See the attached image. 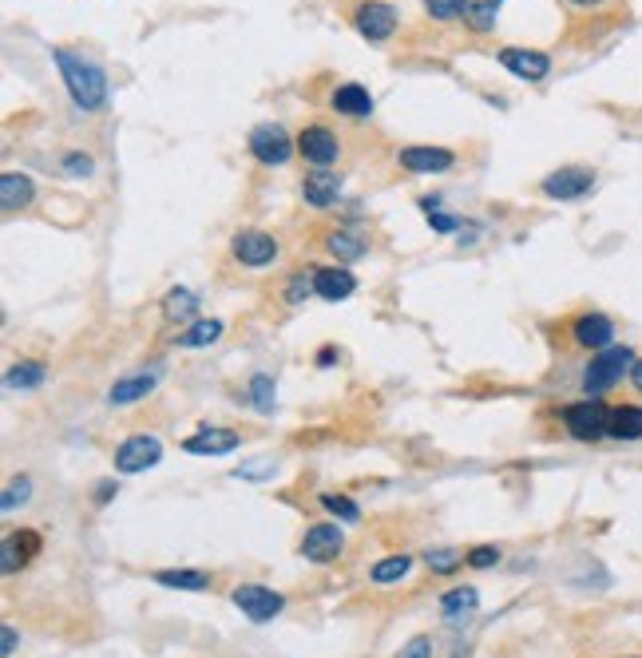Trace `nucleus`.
<instances>
[{
  "label": "nucleus",
  "instance_id": "8",
  "mask_svg": "<svg viewBox=\"0 0 642 658\" xmlns=\"http://www.w3.org/2000/svg\"><path fill=\"white\" fill-rule=\"evenodd\" d=\"M539 187H543V195L555 199V203H575V199H583V195L595 191V171H591V167H559V171H551Z\"/></svg>",
  "mask_w": 642,
  "mask_h": 658
},
{
  "label": "nucleus",
  "instance_id": "32",
  "mask_svg": "<svg viewBox=\"0 0 642 658\" xmlns=\"http://www.w3.org/2000/svg\"><path fill=\"white\" fill-rule=\"evenodd\" d=\"M321 508H325L329 516L345 520V524H357V520H361V508H357L349 496H337V492H321Z\"/></svg>",
  "mask_w": 642,
  "mask_h": 658
},
{
  "label": "nucleus",
  "instance_id": "30",
  "mask_svg": "<svg viewBox=\"0 0 642 658\" xmlns=\"http://www.w3.org/2000/svg\"><path fill=\"white\" fill-rule=\"evenodd\" d=\"M222 329L226 326H222L218 318H211V322H195L191 329H183L175 341H179L183 349H203V345H214V341L222 337Z\"/></svg>",
  "mask_w": 642,
  "mask_h": 658
},
{
  "label": "nucleus",
  "instance_id": "17",
  "mask_svg": "<svg viewBox=\"0 0 642 658\" xmlns=\"http://www.w3.org/2000/svg\"><path fill=\"white\" fill-rule=\"evenodd\" d=\"M357 290V278L345 266H318L314 270V294L325 302H345Z\"/></svg>",
  "mask_w": 642,
  "mask_h": 658
},
{
  "label": "nucleus",
  "instance_id": "9",
  "mask_svg": "<svg viewBox=\"0 0 642 658\" xmlns=\"http://www.w3.org/2000/svg\"><path fill=\"white\" fill-rule=\"evenodd\" d=\"M353 24H357V32H361L365 40L381 44V40H389V36L397 32V8L385 4V0H365V4H357Z\"/></svg>",
  "mask_w": 642,
  "mask_h": 658
},
{
  "label": "nucleus",
  "instance_id": "13",
  "mask_svg": "<svg viewBox=\"0 0 642 658\" xmlns=\"http://www.w3.org/2000/svg\"><path fill=\"white\" fill-rule=\"evenodd\" d=\"M397 163L409 171V175H444L452 171L456 155L448 147H401Z\"/></svg>",
  "mask_w": 642,
  "mask_h": 658
},
{
  "label": "nucleus",
  "instance_id": "4",
  "mask_svg": "<svg viewBox=\"0 0 642 658\" xmlns=\"http://www.w3.org/2000/svg\"><path fill=\"white\" fill-rule=\"evenodd\" d=\"M246 147H250V155H254L262 167H282V163H290V155L298 151V139H294L282 123H258V127L250 131Z\"/></svg>",
  "mask_w": 642,
  "mask_h": 658
},
{
  "label": "nucleus",
  "instance_id": "44",
  "mask_svg": "<svg viewBox=\"0 0 642 658\" xmlns=\"http://www.w3.org/2000/svg\"><path fill=\"white\" fill-rule=\"evenodd\" d=\"M333 357H337L333 349H321V353H318V365H321V369H329V365H333Z\"/></svg>",
  "mask_w": 642,
  "mask_h": 658
},
{
  "label": "nucleus",
  "instance_id": "29",
  "mask_svg": "<svg viewBox=\"0 0 642 658\" xmlns=\"http://www.w3.org/2000/svg\"><path fill=\"white\" fill-rule=\"evenodd\" d=\"M155 583L171 587V591H207L211 575H203V571H155Z\"/></svg>",
  "mask_w": 642,
  "mask_h": 658
},
{
  "label": "nucleus",
  "instance_id": "33",
  "mask_svg": "<svg viewBox=\"0 0 642 658\" xmlns=\"http://www.w3.org/2000/svg\"><path fill=\"white\" fill-rule=\"evenodd\" d=\"M425 563L436 575H452L460 563H468V555H460V551H452V548H432V551H425Z\"/></svg>",
  "mask_w": 642,
  "mask_h": 658
},
{
  "label": "nucleus",
  "instance_id": "37",
  "mask_svg": "<svg viewBox=\"0 0 642 658\" xmlns=\"http://www.w3.org/2000/svg\"><path fill=\"white\" fill-rule=\"evenodd\" d=\"M310 294H314V278L294 274V278H290V286H286V302H290V306H298V302H306Z\"/></svg>",
  "mask_w": 642,
  "mask_h": 658
},
{
  "label": "nucleus",
  "instance_id": "25",
  "mask_svg": "<svg viewBox=\"0 0 642 658\" xmlns=\"http://www.w3.org/2000/svg\"><path fill=\"white\" fill-rule=\"evenodd\" d=\"M611 437L642 440V409L639 405H615L611 409Z\"/></svg>",
  "mask_w": 642,
  "mask_h": 658
},
{
  "label": "nucleus",
  "instance_id": "45",
  "mask_svg": "<svg viewBox=\"0 0 642 658\" xmlns=\"http://www.w3.org/2000/svg\"><path fill=\"white\" fill-rule=\"evenodd\" d=\"M631 381H635V389L642 393V357L635 361V369H631Z\"/></svg>",
  "mask_w": 642,
  "mask_h": 658
},
{
  "label": "nucleus",
  "instance_id": "42",
  "mask_svg": "<svg viewBox=\"0 0 642 658\" xmlns=\"http://www.w3.org/2000/svg\"><path fill=\"white\" fill-rule=\"evenodd\" d=\"M115 492H119V484H115V480H100V484H96V504H107Z\"/></svg>",
  "mask_w": 642,
  "mask_h": 658
},
{
  "label": "nucleus",
  "instance_id": "39",
  "mask_svg": "<svg viewBox=\"0 0 642 658\" xmlns=\"http://www.w3.org/2000/svg\"><path fill=\"white\" fill-rule=\"evenodd\" d=\"M397 658H432V639L428 635H417V639H409L405 647H401V655Z\"/></svg>",
  "mask_w": 642,
  "mask_h": 658
},
{
  "label": "nucleus",
  "instance_id": "34",
  "mask_svg": "<svg viewBox=\"0 0 642 658\" xmlns=\"http://www.w3.org/2000/svg\"><path fill=\"white\" fill-rule=\"evenodd\" d=\"M28 496H32V480H28V476H16V480L4 488L0 508H4V512H16V508H24V504H28Z\"/></svg>",
  "mask_w": 642,
  "mask_h": 658
},
{
  "label": "nucleus",
  "instance_id": "46",
  "mask_svg": "<svg viewBox=\"0 0 642 658\" xmlns=\"http://www.w3.org/2000/svg\"><path fill=\"white\" fill-rule=\"evenodd\" d=\"M575 8H599V4H607V0H571Z\"/></svg>",
  "mask_w": 642,
  "mask_h": 658
},
{
  "label": "nucleus",
  "instance_id": "20",
  "mask_svg": "<svg viewBox=\"0 0 642 658\" xmlns=\"http://www.w3.org/2000/svg\"><path fill=\"white\" fill-rule=\"evenodd\" d=\"M155 385H159V369H151V373H135V377L115 381L111 393H107V401H111V405H135V401H143Z\"/></svg>",
  "mask_w": 642,
  "mask_h": 658
},
{
  "label": "nucleus",
  "instance_id": "27",
  "mask_svg": "<svg viewBox=\"0 0 642 658\" xmlns=\"http://www.w3.org/2000/svg\"><path fill=\"white\" fill-rule=\"evenodd\" d=\"M496 16H500V0H468V8H464V24L472 28V32H492L496 28Z\"/></svg>",
  "mask_w": 642,
  "mask_h": 658
},
{
  "label": "nucleus",
  "instance_id": "38",
  "mask_svg": "<svg viewBox=\"0 0 642 658\" xmlns=\"http://www.w3.org/2000/svg\"><path fill=\"white\" fill-rule=\"evenodd\" d=\"M92 155H84V151H72V155H64V171L68 175H92Z\"/></svg>",
  "mask_w": 642,
  "mask_h": 658
},
{
  "label": "nucleus",
  "instance_id": "47",
  "mask_svg": "<svg viewBox=\"0 0 642 658\" xmlns=\"http://www.w3.org/2000/svg\"><path fill=\"white\" fill-rule=\"evenodd\" d=\"M635 658H642V655H635Z\"/></svg>",
  "mask_w": 642,
  "mask_h": 658
},
{
  "label": "nucleus",
  "instance_id": "22",
  "mask_svg": "<svg viewBox=\"0 0 642 658\" xmlns=\"http://www.w3.org/2000/svg\"><path fill=\"white\" fill-rule=\"evenodd\" d=\"M44 377H48L44 361H20V365H12V369L4 373V389H8V393H28V389H40Z\"/></svg>",
  "mask_w": 642,
  "mask_h": 658
},
{
  "label": "nucleus",
  "instance_id": "6",
  "mask_svg": "<svg viewBox=\"0 0 642 658\" xmlns=\"http://www.w3.org/2000/svg\"><path fill=\"white\" fill-rule=\"evenodd\" d=\"M234 607L250 619V623H270L274 615H282L286 611V599L274 591V587H262V583H242V587H234Z\"/></svg>",
  "mask_w": 642,
  "mask_h": 658
},
{
  "label": "nucleus",
  "instance_id": "28",
  "mask_svg": "<svg viewBox=\"0 0 642 658\" xmlns=\"http://www.w3.org/2000/svg\"><path fill=\"white\" fill-rule=\"evenodd\" d=\"M195 310H199V298L191 290H183V286L167 290V298H163V318L167 322H187V318H195Z\"/></svg>",
  "mask_w": 642,
  "mask_h": 658
},
{
  "label": "nucleus",
  "instance_id": "5",
  "mask_svg": "<svg viewBox=\"0 0 642 658\" xmlns=\"http://www.w3.org/2000/svg\"><path fill=\"white\" fill-rule=\"evenodd\" d=\"M230 254L246 266V270H262L278 258V238L258 230V226H242L234 238H230Z\"/></svg>",
  "mask_w": 642,
  "mask_h": 658
},
{
  "label": "nucleus",
  "instance_id": "23",
  "mask_svg": "<svg viewBox=\"0 0 642 658\" xmlns=\"http://www.w3.org/2000/svg\"><path fill=\"white\" fill-rule=\"evenodd\" d=\"M36 551H40V536H36V532L8 536V540H4V563H0V567H4V575H12L16 567H24Z\"/></svg>",
  "mask_w": 642,
  "mask_h": 658
},
{
  "label": "nucleus",
  "instance_id": "24",
  "mask_svg": "<svg viewBox=\"0 0 642 658\" xmlns=\"http://www.w3.org/2000/svg\"><path fill=\"white\" fill-rule=\"evenodd\" d=\"M409 571H413V555H409V551H401V555H389V559L373 563L369 579H373L377 587H393V583H401Z\"/></svg>",
  "mask_w": 642,
  "mask_h": 658
},
{
  "label": "nucleus",
  "instance_id": "19",
  "mask_svg": "<svg viewBox=\"0 0 642 658\" xmlns=\"http://www.w3.org/2000/svg\"><path fill=\"white\" fill-rule=\"evenodd\" d=\"M329 104H333V111H337V115H349V119H365V115L373 111V96H369V88H361V84H341V88H333Z\"/></svg>",
  "mask_w": 642,
  "mask_h": 658
},
{
  "label": "nucleus",
  "instance_id": "31",
  "mask_svg": "<svg viewBox=\"0 0 642 658\" xmlns=\"http://www.w3.org/2000/svg\"><path fill=\"white\" fill-rule=\"evenodd\" d=\"M246 393H250V405H254L258 413H274V377L254 373L250 385H246Z\"/></svg>",
  "mask_w": 642,
  "mask_h": 658
},
{
  "label": "nucleus",
  "instance_id": "2",
  "mask_svg": "<svg viewBox=\"0 0 642 658\" xmlns=\"http://www.w3.org/2000/svg\"><path fill=\"white\" fill-rule=\"evenodd\" d=\"M635 349H627V345H611V349H599L591 361H587V369H583V393L587 397H603V393H611L631 369H635Z\"/></svg>",
  "mask_w": 642,
  "mask_h": 658
},
{
  "label": "nucleus",
  "instance_id": "40",
  "mask_svg": "<svg viewBox=\"0 0 642 658\" xmlns=\"http://www.w3.org/2000/svg\"><path fill=\"white\" fill-rule=\"evenodd\" d=\"M428 222H432L436 234H452V230L460 226V219H452V215H444V211H428Z\"/></svg>",
  "mask_w": 642,
  "mask_h": 658
},
{
  "label": "nucleus",
  "instance_id": "21",
  "mask_svg": "<svg viewBox=\"0 0 642 658\" xmlns=\"http://www.w3.org/2000/svg\"><path fill=\"white\" fill-rule=\"evenodd\" d=\"M32 199H36V187H32L28 175H16V171H4V175H0V207H4V211H20V207H28Z\"/></svg>",
  "mask_w": 642,
  "mask_h": 658
},
{
  "label": "nucleus",
  "instance_id": "18",
  "mask_svg": "<svg viewBox=\"0 0 642 658\" xmlns=\"http://www.w3.org/2000/svg\"><path fill=\"white\" fill-rule=\"evenodd\" d=\"M476 607H480V591L476 587H452V591L440 595V615L448 623H468L476 615Z\"/></svg>",
  "mask_w": 642,
  "mask_h": 658
},
{
  "label": "nucleus",
  "instance_id": "16",
  "mask_svg": "<svg viewBox=\"0 0 642 658\" xmlns=\"http://www.w3.org/2000/svg\"><path fill=\"white\" fill-rule=\"evenodd\" d=\"M302 199H306L314 211L337 207V199H341V175H337V171H310L306 183H302Z\"/></svg>",
  "mask_w": 642,
  "mask_h": 658
},
{
  "label": "nucleus",
  "instance_id": "10",
  "mask_svg": "<svg viewBox=\"0 0 642 658\" xmlns=\"http://www.w3.org/2000/svg\"><path fill=\"white\" fill-rule=\"evenodd\" d=\"M298 155H302L306 163H314V167H329V163H337L341 143H337V135H333L325 123H310V127L298 135Z\"/></svg>",
  "mask_w": 642,
  "mask_h": 658
},
{
  "label": "nucleus",
  "instance_id": "14",
  "mask_svg": "<svg viewBox=\"0 0 642 658\" xmlns=\"http://www.w3.org/2000/svg\"><path fill=\"white\" fill-rule=\"evenodd\" d=\"M238 444H242V437H238L234 429L203 425L199 433H191V437L183 440V452H191V456H226V452H234Z\"/></svg>",
  "mask_w": 642,
  "mask_h": 658
},
{
  "label": "nucleus",
  "instance_id": "41",
  "mask_svg": "<svg viewBox=\"0 0 642 658\" xmlns=\"http://www.w3.org/2000/svg\"><path fill=\"white\" fill-rule=\"evenodd\" d=\"M266 472H274V460H266V464H242V468H234V476H246V480H258V476H266Z\"/></svg>",
  "mask_w": 642,
  "mask_h": 658
},
{
  "label": "nucleus",
  "instance_id": "11",
  "mask_svg": "<svg viewBox=\"0 0 642 658\" xmlns=\"http://www.w3.org/2000/svg\"><path fill=\"white\" fill-rule=\"evenodd\" d=\"M571 337H575V345H583V349H591V353L611 349V345H615V322H611L607 314H599V310L579 314V318L571 322Z\"/></svg>",
  "mask_w": 642,
  "mask_h": 658
},
{
  "label": "nucleus",
  "instance_id": "12",
  "mask_svg": "<svg viewBox=\"0 0 642 658\" xmlns=\"http://www.w3.org/2000/svg\"><path fill=\"white\" fill-rule=\"evenodd\" d=\"M500 64L512 76L528 80V84H539V80L551 76V56L547 52H535V48H500Z\"/></svg>",
  "mask_w": 642,
  "mask_h": 658
},
{
  "label": "nucleus",
  "instance_id": "15",
  "mask_svg": "<svg viewBox=\"0 0 642 658\" xmlns=\"http://www.w3.org/2000/svg\"><path fill=\"white\" fill-rule=\"evenodd\" d=\"M341 548H345V536H341L337 524H314L306 532V540H302V555L310 563H333L341 555Z\"/></svg>",
  "mask_w": 642,
  "mask_h": 658
},
{
  "label": "nucleus",
  "instance_id": "3",
  "mask_svg": "<svg viewBox=\"0 0 642 658\" xmlns=\"http://www.w3.org/2000/svg\"><path fill=\"white\" fill-rule=\"evenodd\" d=\"M563 429L575 440H587V444L611 437V409L603 405V397H583V401L563 409Z\"/></svg>",
  "mask_w": 642,
  "mask_h": 658
},
{
  "label": "nucleus",
  "instance_id": "7",
  "mask_svg": "<svg viewBox=\"0 0 642 658\" xmlns=\"http://www.w3.org/2000/svg\"><path fill=\"white\" fill-rule=\"evenodd\" d=\"M159 460H163V444H159V437L135 433V437L115 444V472H123V476L147 472V468H155Z\"/></svg>",
  "mask_w": 642,
  "mask_h": 658
},
{
  "label": "nucleus",
  "instance_id": "35",
  "mask_svg": "<svg viewBox=\"0 0 642 658\" xmlns=\"http://www.w3.org/2000/svg\"><path fill=\"white\" fill-rule=\"evenodd\" d=\"M464 8H468V0H425V12L432 20H460L464 16Z\"/></svg>",
  "mask_w": 642,
  "mask_h": 658
},
{
  "label": "nucleus",
  "instance_id": "1",
  "mask_svg": "<svg viewBox=\"0 0 642 658\" xmlns=\"http://www.w3.org/2000/svg\"><path fill=\"white\" fill-rule=\"evenodd\" d=\"M52 60H56V68H60V76H64V88H68V96H72L76 108L80 111L104 108L107 104V76H104L100 64H92V60L68 52V48H56Z\"/></svg>",
  "mask_w": 642,
  "mask_h": 658
},
{
  "label": "nucleus",
  "instance_id": "26",
  "mask_svg": "<svg viewBox=\"0 0 642 658\" xmlns=\"http://www.w3.org/2000/svg\"><path fill=\"white\" fill-rule=\"evenodd\" d=\"M325 246H329V254H333L341 266H349V262H357V258L365 254V238L353 234V230H333V234L325 238Z\"/></svg>",
  "mask_w": 642,
  "mask_h": 658
},
{
  "label": "nucleus",
  "instance_id": "43",
  "mask_svg": "<svg viewBox=\"0 0 642 658\" xmlns=\"http://www.w3.org/2000/svg\"><path fill=\"white\" fill-rule=\"evenodd\" d=\"M0 651H4V658L16 651V631H12V627H4V631H0Z\"/></svg>",
  "mask_w": 642,
  "mask_h": 658
},
{
  "label": "nucleus",
  "instance_id": "36",
  "mask_svg": "<svg viewBox=\"0 0 642 658\" xmlns=\"http://www.w3.org/2000/svg\"><path fill=\"white\" fill-rule=\"evenodd\" d=\"M496 563H500V548H492V544H480V548L468 551V567H476V571H488Z\"/></svg>",
  "mask_w": 642,
  "mask_h": 658
}]
</instances>
